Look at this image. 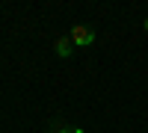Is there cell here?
I'll return each mask as SVG.
<instances>
[{
  "mask_svg": "<svg viewBox=\"0 0 148 133\" xmlns=\"http://www.w3.org/2000/svg\"><path fill=\"white\" fill-rule=\"evenodd\" d=\"M71 42H74V47H89L95 42V30L86 27V24H77V27L71 30Z\"/></svg>",
  "mask_w": 148,
  "mask_h": 133,
  "instance_id": "1",
  "label": "cell"
},
{
  "mask_svg": "<svg viewBox=\"0 0 148 133\" xmlns=\"http://www.w3.org/2000/svg\"><path fill=\"white\" fill-rule=\"evenodd\" d=\"M53 133H83V130H80V127H71V130H65L62 124H59V127H53Z\"/></svg>",
  "mask_w": 148,
  "mask_h": 133,
  "instance_id": "3",
  "label": "cell"
},
{
  "mask_svg": "<svg viewBox=\"0 0 148 133\" xmlns=\"http://www.w3.org/2000/svg\"><path fill=\"white\" fill-rule=\"evenodd\" d=\"M142 27H145V30H148V18H145V24H142Z\"/></svg>",
  "mask_w": 148,
  "mask_h": 133,
  "instance_id": "4",
  "label": "cell"
},
{
  "mask_svg": "<svg viewBox=\"0 0 148 133\" xmlns=\"http://www.w3.org/2000/svg\"><path fill=\"white\" fill-rule=\"evenodd\" d=\"M53 50H56L59 56H71V50H74V42H71V35H62V39H56Z\"/></svg>",
  "mask_w": 148,
  "mask_h": 133,
  "instance_id": "2",
  "label": "cell"
}]
</instances>
